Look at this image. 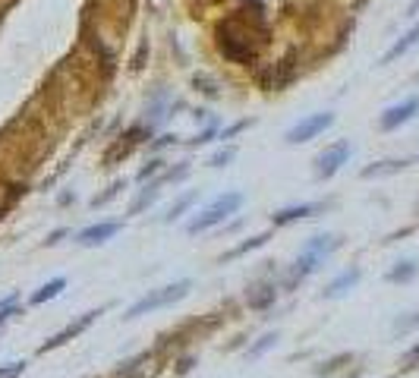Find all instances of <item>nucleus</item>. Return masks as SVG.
Masks as SVG:
<instances>
[{
	"instance_id": "1",
	"label": "nucleus",
	"mask_w": 419,
	"mask_h": 378,
	"mask_svg": "<svg viewBox=\"0 0 419 378\" xmlns=\"http://www.w3.org/2000/svg\"><path fill=\"white\" fill-rule=\"evenodd\" d=\"M337 246H341V239H337L334 234H315V237H309V239H306V246L299 249L297 261H293L290 278H287V281H290V284L306 281L309 274H315L331 256H334Z\"/></svg>"
},
{
	"instance_id": "2",
	"label": "nucleus",
	"mask_w": 419,
	"mask_h": 378,
	"mask_svg": "<svg viewBox=\"0 0 419 378\" xmlns=\"http://www.w3.org/2000/svg\"><path fill=\"white\" fill-rule=\"evenodd\" d=\"M243 202H246V195H243L240 189H227V193L215 195V199H211L202 212H196V217L186 224V234L196 237V234H205V230H211V227H221L227 217L240 212Z\"/></svg>"
},
{
	"instance_id": "3",
	"label": "nucleus",
	"mask_w": 419,
	"mask_h": 378,
	"mask_svg": "<svg viewBox=\"0 0 419 378\" xmlns=\"http://www.w3.org/2000/svg\"><path fill=\"white\" fill-rule=\"evenodd\" d=\"M189 290H193V281H189V278L174 281V284H167V287H158V290H149L142 300H136L127 312H123V318H127V322H132V318H142V315H149V312L167 309V306H174V303L186 300Z\"/></svg>"
},
{
	"instance_id": "4",
	"label": "nucleus",
	"mask_w": 419,
	"mask_h": 378,
	"mask_svg": "<svg viewBox=\"0 0 419 378\" xmlns=\"http://www.w3.org/2000/svg\"><path fill=\"white\" fill-rule=\"evenodd\" d=\"M334 126V114L331 111H322V114H309V117H303L299 123H293L290 129H287V145H303V142H312L319 139L325 129Z\"/></svg>"
},
{
	"instance_id": "5",
	"label": "nucleus",
	"mask_w": 419,
	"mask_h": 378,
	"mask_svg": "<svg viewBox=\"0 0 419 378\" xmlns=\"http://www.w3.org/2000/svg\"><path fill=\"white\" fill-rule=\"evenodd\" d=\"M350 155H353V145L347 139H341V142L328 145L325 151H319V155H315V180H331L350 161Z\"/></svg>"
},
{
	"instance_id": "6",
	"label": "nucleus",
	"mask_w": 419,
	"mask_h": 378,
	"mask_svg": "<svg viewBox=\"0 0 419 378\" xmlns=\"http://www.w3.org/2000/svg\"><path fill=\"white\" fill-rule=\"evenodd\" d=\"M413 117H419V94H410V98H403L401 104H391L378 117V126L385 129V133H391V129H401L403 123H410Z\"/></svg>"
},
{
	"instance_id": "7",
	"label": "nucleus",
	"mask_w": 419,
	"mask_h": 378,
	"mask_svg": "<svg viewBox=\"0 0 419 378\" xmlns=\"http://www.w3.org/2000/svg\"><path fill=\"white\" fill-rule=\"evenodd\" d=\"M123 230V221H98V224H88V227H83L76 237L79 246H85V249H92V246H105L110 237H117Z\"/></svg>"
},
{
	"instance_id": "8",
	"label": "nucleus",
	"mask_w": 419,
	"mask_h": 378,
	"mask_svg": "<svg viewBox=\"0 0 419 378\" xmlns=\"http://www.w3.org/2000/svg\"><path fill=\"white\" fill-rule=\"evenodd\" d=\"M98 315H101V312H98V309H92V312H83V315H79V318H76V322H70V325H66V328H63V331H57V334H54V338H48V340H44V344L38 347V353L57 350V347H63V344H66V340L79 338V334H83V331H85V328H88V325H92V322H95V318H98Z\"/></svg>"
},
{
	"instance_id": "9",
	"label": "nucleus",
	"mask_w": 419,
	"mask_h": 378,
	"mask_svg": "<svg viewBox=\"0 0 419 378\" xmlns=\"http://www.w3.org/2000/svg\"><path fill=\"white\" fill-rule=\"evenodd\" d=\"M328 202H303V205H287L281 212L271 215V221H275V227H287V224H297L303 221V217H315L319 212H325Z\"/></svg>"
},
{
	"instance_id": "10",
	"label": "nucleus",
	"mask_w": 419,
	"mask_h": 378,
	"mask_svg": "<svg viewBox=\"0 0 419 378\" xmlns=\"http://www.w3.org/2000/svg\"><path fill=\"white\" fill-rule=\"evenodd\" d=\"M359 278H363V271H359L356 265L347 268V271H341L334 281L325 284V290H322V300H341V296H347L350 290L359 284Z\"/></svg>"
},
{
	"instance_id": "11",
	"label": "nucleus",
	"mask_w": 419,
	"mask_h": 378,
	"mask_svg": "<svg viewBox=\"0 0 419 378\" xmlns=\"http://www.w3.org/2000/svg\"><path fill=\"white\" fill-rule=\"evenodd\" d=\"M416 45H419V23H413V26L407 28V32L401 35V38L394 41L391 48H388V54L381 57V67H388V63H394L397 57H403V54H407L410 48H416Z\"/></svg>"
},
{
	"instance_id": "12",
	"label": "nucleus",
	"mask_w": 419,
	"mask_h": 378,
	"mask_svg": "<svg viewBox=\"0 0 419 378\" xmlns=\"http://www.w3.org/2000/svg\"><path fill=\"white\" fill-rule=\"evenodd\" d=\"M63 290H66V278H51L48 284H41V287L32 293V306H44V303L57 300Z\"/></svg>"
},
{
	"instance_id": "13",
	"label": "nucleus",
	"mask_w": 419,
	"mask_h": 378,
	"mask_svg": "<svg viewBox=\"0 0 419 378\" xmlns=\"http://www.w3.org/2000/svg\"><path fill=\"white\" fill-rule=\"evenodd\" d=\"M419 274V261L416 259H401L394 261V268L388 271V284H410Z\"/></svg>"
},
{
	"instance_id": "14",
	"label": "nucleus",
	"mask_w": 419,
	"mask_h": 378,
	"mask_svg": "<svg viewBox=\"0 0 419 378\" xmlns=\"http://www.w3.org/2000/svg\"><path fill=\"white\" fill-rule=\"evenodd\" d=\"M161 199V183H149L142 189V193L132 199V205H129V215H139V212H145L149 205H154V202Z\"/></svg>"
},
{
	"instance_id": "15",
	"label": "nucleus",
	"mask_w": 419,
	"mask_h": 378,
	"mask_svg": "<svg viewBox=\"0 0 419 378\" xmlns=\"http://www.w3.org/2000/svg\"><path fill=\"white\" fill-rule=\"evenodd\" d=\"M275 344H277V331H268V334H262V338L255 340V344L246 350V360H262V356L268 353Z\"/></svg>"
},
{
	"instance_id": "16",
	"label": "nucleus",
	"mask_w": 419,
	"mask_h": 378,
	"mask_svg": "<svg viewBox=\"0 0 419 378\" xmlns=\"http://www.w3.org/2000/svg\"><path fill=\"white\" fill-rule=\"evenodd\" d=\"M403 167H407V161H378V164L366 167L363 177H366V180H372V177H385V173H397V171H403Z\"/></svg>"
},
{
	"instance_id": "17",
	"label": "nucleus",
	"mask_w": 419,
	"mask_h": 378,
	"mask_svg": "<svg viewBox=\"0 0 419 378\" xmlns=\"http://www.w3.org/2000/svg\"><path fill=\"white\" fill-rule=\"evenodd\" d=\"M268 239H271V234H259V237L246 239V243H240L237 249H230L227 256H221V261H230V259H237V256H243V252H249V249H259V246H265Z\"/></svg>"
},
{
	"instance_id": "18",
	"label": "nucleus",
	"mask_w": 419,
	"mask_h": 378,
	"mask_svg": "<svg viewBox=\"0 0 419 378\" xmlns=\"http://www.w3.org/2000/svg\"><path fill=\"white\" fill-rule=\"evenodd\" d=\"M196 199H198V193H186V195H180V199H176V202H174V205H171V208H167L164 221H167V224H174V221H176V217H180L183 212H186V208H189V205H193V202H196Z\"/></svg>"
},
{
	"instance_id": "19",
	"label": "nucleus",
	"mask_w": 419,
	"mask_h": 378,
	"mask_svg": "<svg viewBox=\"0 0 419 378\" xmlns=\"http://www.w3.org/2000/svg\"><path fill=\"white\" fill-rule=\"evenodd\" d=\"M233 158H237V148H233V145H227V148H218L215 155L208 158V167H227Z\"/></svg>"
},
{
	"instance_id": "20",
	"label": "nucleus",
	"mask_w": 419,
	"mask_h": 378,
	"mask_svg": "<svg viewBox=\"0 0 419 378\" xmlns=\"http://www.w3.org/2000/svg\"><path fill=\"white\" fill-rule=\"evenodd\" d=\"M413 328H419V312L401 315V318L394 322V331H397V334H407V331H413Z\"/></svg>"
},
{
	"instance_id": "21",
	"label": "nucleus",
	"mask_w": 419,
	"mask_h": 378,
	"mask_svg": "<svg viewBox=\"0 0 419 378\" xmlns=\"http://www.w3.org/2000/svg\"><path fill=\"white\" fill-rule=\"evenodd\" d=\"M16 303H19V293H10L6 300H0V325H4L10 315H16Z\"/></svg>"
},
{
	"instance_id": "22",
	"label": "nucleus",
	"mask_w": 419,
	"mask_h": 378,
	"mask_svg": "<svg viewBox=\"0 0 419 378\" xmlns=\"http://www.w3.org/2000/svg\"><path fill=\"white\" fill-rule=\"evenodd\" d=\"M22 372H26V360H13L0 366V378H19Z\"/></svg>"
},
{
	"instance_id": "23",
	"label": "nucleus",
	"mask_w": 419,
	"mask_h": 378,
	"mask_svg": "<svg viewBox=\"0 0 419 378\" xmlns=\"http://www.w3.org/2000/svg\"><path fill=\"white\" fill-rule=\"evenodd\" d=\"M123 186H127V183H123V180H117V183H114V186H110V189H107V193H105V195H98V199H95V202H92V205H95V208H98V205H107V202H110V199H114V195H117V193H120V189H123Z\"/></svg>"
},
{
	"instance_id": "24",
	"label": "nucleus",
	"mask_w": 419,
	"mask_h": 378,
	"mask_svg": "<svg viewBox=\"0 0 419 378\" xmlns=\"http://www.w3.org/2000/svg\"><path fill=\"white\" fill-rule=\"evenodd\" d=\"M246 126H253V120H237V123H233V126L221 129V133H218V139H230V136H237L240 129H246Z\"/></svg>"
},
{
	"instance_id": "25",
	"label": "nucleus",
	"mask_w": 419,
	"mask_h": 378,
	"mask_svg": "<svg viewBox=\"0 0 419 378\" xmlns=\"http://www.w3.org/2000/svg\"><path fill=\"white\" fill-rule=\"evenodd\" d=\"M161 164H164V161H158V158H154V161H149V167H142L136 180H139V183H145V180H149V177H154V173L161 171Z\"/></svg>"
},
{
	"instance_id": "26",
	"label": "nucleus",
	"mask_w": 419,
	"mask_h": 378,
	"mask_svg": "<svg viewBox=\"0 0 419 378\" xmlns=\"http://www.w3.org/2000/svg\"><path fill=\"white\" fill-rule=\"evenodd\" d=\"M215 136H218V129H215V126H208V129H205V133H198L196 139H189V145H193V148H196V145H205V142H211V139H215Z\"/></svg>"
},
{
	"instance_id": "27",
	"label": "nucleus",
	"mask_w": 419,
	"mask_h": 378,
	"mask_svg": "<svg viewBox=\"0 0 419 378\" xmlns=\"http://www.w3.org/2000/svg\"><path fill=\"white\" fill-rule=\"evenodd\" d=\"M416 366H419V344L407 356H403V369H416Z\"/></svg>"
},
{
	"instance_id": "28",
	"label": "nucleus",
	"mask_w": 419,
	"mask_h": 378,
	"mask_svg": "<svg viewBox=\"0 0 419 378\" xmlns=\"http://www.w3.org/2000/svg\"><path fill=\"white\" fill-rule=\"evenodd\" d=\"M66 234V230H54V234H51L48 237V246H57V243H60V237Z\"/></svg>"
},
{
	"instance_id": "29",
	"label": "nucleus",
	"mask_w": 419,
	"mask_h": 378,
	"mask_svg": "<svg viewBox=\"0 0 419 378\" xmlns=\"http://www.w3.org/2000/svg\"><path fill=\"white\" fill-rule=\"evenodd\" d=\"M407 16L413 19V16H419V0H413V4H410V10H407Z\"/></svg>"
}]
</instances>
